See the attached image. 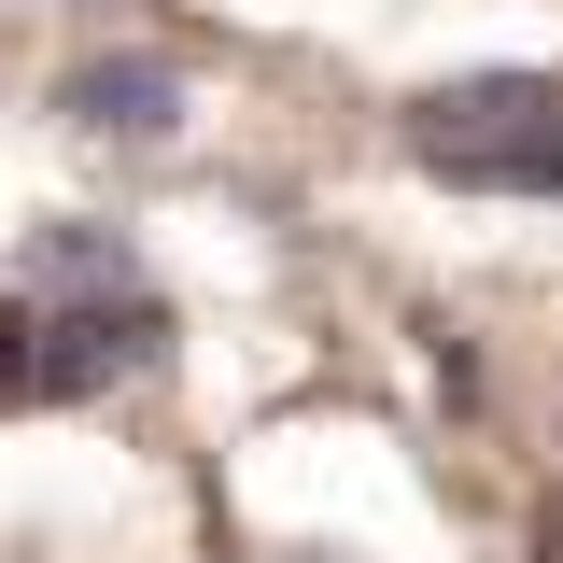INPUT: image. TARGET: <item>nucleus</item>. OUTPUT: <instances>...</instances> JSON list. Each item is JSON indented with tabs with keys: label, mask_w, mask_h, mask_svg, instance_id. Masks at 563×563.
Returning <instances> with one entry per match:
<instances>
[{
	"label": "nucleus",
	"mask_w": 563,
	"mask_h": 563,
	"mask_svg": "<svg viewBox=\"0 0 563 563\" xmlns=\"http://www.w3.org/2000/svg\"><path fill=\"white\" fill-rule=\"evenodd\" d=\"M113 282H141L113 225H70V211H57V225L29 240V310H43V296H113Z\"/></svg>",
	"instance_id": "4"
},
{
	"label": "nucleus",
	"mask_w": 563,
	"mask_h": 563,
	"mask_svg": "<svg viewBox=\"0 0 563 563\" xmlns=\"http://www.w3.org/2000/svg\"><path fill=\"white\" fill-rule=\"evenodd\" d=\"M395 141L465 198H563V70H451L395 113Z\"/></svg>",
	"instance_id": "1"
},
{
	"label": "nucleus",
	"mask_w": 563,
	"mask_h": 563,
	"mask_svg": "<svg viewBox=\"0 0 563 563\" xmlns=\"http://www.w3.org/2000/svg\"><path fill=\"white\" fill-rule=\"evenodd\" d=\"M141 366H169V296L113 282V296H43V310H29V395L85 409V395H113Z\"/></svg>",
	"instance_id": "2"
},
{
	"label": "nucleus",
	"mask_w": 563,
	"mask_h": 563,
	"mask_svg": "<svg viewBox=\"0 0 563 563\" xmlns=\"http://www.w3.org/2000/svg\"><path fill=\"white\" fill-rule=\"evenodd\" d=\"M0 395H29V296H0Z\"/></svg>",
	"instance_id": "5"
},
{
	"label": "nucleus",
	"mask_w": 563,
	"mask_h": 563,
	"mask_svg": "<svg viewBox=\"0 0 563 563\" xmlns=\"http://www.w3.org/2000/svg\"><path fill=\"white\" fill-rule=\"evenodd\" d=\"M43 113H70V128H99V141H169L184 128V70L113 43V57H70L57 85H43Z\"/></svg>",
	"instance_id": "3"
},
{
	"label": "nucleus",
	"mask_w": 563,
	"mask_h": 563,
	"mask_svg": "<svg viewBox=\"0 0 563 563\" xmlns=\"http://www.w3.org/2000/svg\"><path fill=\"white\" fill-rule=\"evenodd\" d=\"M536 550H550V563H563V493H550V507H536Z\"/></svg>",
	"instance_id": "6"
}]
</instances>
